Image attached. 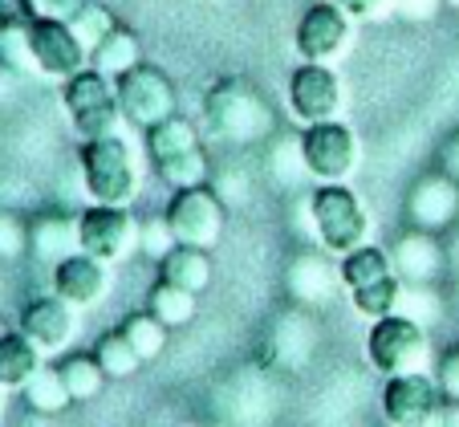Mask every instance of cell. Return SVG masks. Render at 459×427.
Segmentation results:
<instances>
[{"label":"cell","mask_w":459,"mask_h":427,"mask_svg":"<svg viewBox=\"0 0 459 427\" xmlns=\"http://www.w3.org/2000/svg\"><path fill=\"white\" fill-rule=\"evenodd\" d=\"M82 179L94 204H114V208H130V200L139 196V163L126 139L106 135V139H86L82 147Z\"/></svg>","instance_id":"6da1fadb"},{"label":"cell","mask_w":459,"mask_h":427,"mask_svg":"<svg viewBox=\"0 0 459 427\" xmlns=\"http://www.w3.org/2000/svg\"><path fill=\"white\" fill-rule=\"evenodd\" d=\"M366 354H370L374 370H382L386 379L427 375L431 338H427V330L411 314H390V318H378V322H374L370 338H366Z\"/></svg>","instance_id":"7a4b0ae2"},{"label":"cell","mask_w":459,"mask_h":427,"mask_svg":"<svg viewBox=\"0 0 459 427\" xmlns=\"http://www.w3.org/2000/svg\"><path fill=\"white\" fill-rule=\"evenodd\" d=\"M147 151L155 159V171L171 183L175 192L183 187H204L208 183V155L200 147V135L187 118H167L147 131Z\"/></svg>","instance_id":"3957f363"},{"label":"cell","mask_w":459,"mask_h":427,"mask_svg":"<svg viewBox=\"0 0 459 427\" xmlns=\"http://www.w3.org/2000/svg\"><path fill=\"white\" fill-rule=\"evenodd\" d=\"M313 228H317V240L330 248V253L346 257L354 248L366 244V232H370V216H366L362 200L350 192L346 183H321L313 192Z\"/></svg>","instance_id":"277c9868"},{"label":"cell","mask_w":459,"mask_h":427,"mask_svg":"<svg viewBox=\"0 0 459 427\" xmlns=\"http://www.w3.org/2000/svg\"><path fill=\"white\" fill-rule=\"evenodd\" d=\"M61 102L70 114L74 131L82 139H106V135L118 131L122 110H118V94H114V82L98 70H82L65 82L61 90Z\"/></svg>","instance_id":"5b68a950"},{"label":"cell","mask_w":459,"mask_h":427,"mask_svg":"<svg viewBox=\"0 0 459 427\" xmlns=\"http://www.w3.org/2000/svg\"><path fill=\"white\" fill-rule=\"evenodd\" d=\"M114 94H118L122 122L139 126V131H151L159 122L175 118V110H179L175 82L163 70H155V65H134L130 74H122L114 82Z\"/></svg>","instance_id":"8992f818"},{"label":"cell","mask_w":459,"mask_h":427,"mask_svg":"<svg viewBox=\"0 0 459 427\" xmlns=\"http://www.w3.org/2000/svg\"><path fill=\"white\" fill-rule=\"evenodd\" d=\"M208 126L232 143H252L273 131V114L248 82H220L208 94Z\"/></svg>","instance_id":"52a82bcc"},{"label":"cell","mask_w":459,"mask_h":427,"mask_svg":"<svg viewBox=\"0 0 459 427\" xmlns=\"http://www.w3.org/2000/svg\"><path fill=\"white\" fill-rule=\"evenodd\" d=\"M82 253L94 257L102 265H118L130 253H139L143 224L130 216V208H114V204H94L78 216Z\"/></svg>","instance_id":"ba28073f"},{"label":"cell","mask_w":459,"mask_h":427,"mask_svg":"<svg viewBox=\"0 0 459 427\" xmlns=\"http://www.w3.org/2000/svg\"><path fill=\"white\" fill-rule=\"evenodd\" d=\"M358 135L346 122H317L305 126L301 139V163L309 175H317L321 183H346L358 171Z\"/></svg>","instance_id":"9c48e42d"},{"label":"cell","mask_w":459,"mask_h":427,"mask_svg":"<svg viewBox=\"0 0 459 427\" xmlns=\"http://www.w3.org/2000/svg\"><path fill=\"white\" fill-rule=\"evenodd\" d=\"M289 110H293L305 126L338 122V114L346 110V86H342V78L333 74V65H317V61L297 65L293 78H289Z\"/></svg>","instance_id":"30bf717a"},{"label":"cell","mask_w":459,"mask_h":427,"mask_svg":"<svg viewBox=\"0 0 459 427\" xmlns=\"http://www.w3.org/2000/svg\"><path fill=\"white\" fill-rule=\"evenodd\" d=\"M167 224L187 248H212L224 232V200L212 187H183L167 208Z\"/></svg>","instance_id":"8fae6325"},{"label":"cell","mask_w":459,"mask_h":427,"mask_svg":"<svg viewBox=\"0 0 459 427\" xmlns=\"http://www.w3.org/2000/svg\"><path fill=\"white\" fill-rule=\"evenodd\" d=\"M29 45H33L37 74H45V78L70 82L74 74L90 70V53H86V45H82L78 37H74V29L65 25V21L33 17V21H29Z\"/></svg>","instance_id":"7c38bea8"},{"label":"cell","mask_w":459,"mask_h":427,"mask_svg":"<svg viewBox=\"0 0 459 427\" xmlns=\"http://www.w3.org/2000/svg\"><path fill=\"white\" fill-rule=\"evenodd\" d=\"M350 25H354V21H350L333 0L309 4L301 25H297V53H301V61H317V65L338 61L350 45Z\"/></svg>","instance_id":"4fadbf2b"},{"label":"cell","mask_w":459,"mask_h":427,"mask_svg":"<svg viewBox=\"0 0 459 427\" xmlns=\"http://www.w3.org/2000/svg\"><path fill=\"white\" fill-rule=\"evenodd\" d=\"M439 383L427 375H394L382 387V415L390 427H427L439 407Z\"/></svg>","instance_id":"5bb4252c"},{"label":"cell","mask_w":459,"mask_h":427,"mask_svg":"<svg viewBox=\"0 0 459 427\" xmlns=\"http://www.w3.org/2000/svg\"><path fill=\"white\" fill-rule=\"evenodd\" d=\"M78 309H74L70 301H61L57 293L53 297H37V301H29L25 309H21V334L25 338H33L37 346H41V354H57V350H65L74 342V334H78Z\"/></svg>","instance_id":"9a60e30c"},{"label":"cell","mask_w":459,"mask_h":427,"mask_svg":"<svg viewBox=\"0 0 459 427\" xmlns=\"http://www.w3.org/2000/svg\"><path fill=\"white\" fill-rule=\"evenodd\" d=\"M106 285H110V273H106L102 261L86 253L65 257L61 265H53V293L61 301H70L74 309H90L106 297Z\"/></svg>","instance_id":"2e32d148"},{"label":"cell","mask_w":459,"mask_h":427,"mask_svg":"<svg viewBox=\"0 0 459 427\" xmlns=\"http://www.w3.org/2000/svg\"><path fill=\"white\" fill-rule=\"evenodd\" d=\"M407 212H411V220H415V228H423V232H435V228L451 224L459 212V183L451 179L447 171L427 175V179L415 183Z\"/></svg>","instance_id":"e0dca14e"},{"label":"cell","mask_w":459,"mask_h":427,"mask_svg":"<svg viewBox=\"0 0 459 427\" xmlns=\"http://www.w3.org/2000/svg\"><path fill=\"white\" fill-rule=\"evenodd\" d=\"M29 248H33V257H41V261H49V265H61L65 257L82 253L78 220L61 216V212H49V216L33 220V224H29Z\"/></svg>","instance_id":"ac0fdd59"},{"label":"cell","mask_w":459,"mask_h":427,"mask_svg":"<svg viewBox=\"0 0 459 427\" xmlns=\"http://www.w3.org/2000/svg\"><path fill=\"white\" fill-rule=\"evenodd\" d=\"M390 261H394V273L407 281H431L435 273H439L443 265V253L439 244H435V232H423V228H415V232H407L399 244H394V253H390Z\"/></svg>","instance_id":"d6986e66"},{"label":"cell","mask_w":459,"mask_h":427,"mask_svg":"<svg viewBox=\"0 0 459 427\" xmlns=\"http://www.w3.org/2000/svg\"><path fill=\"white\" fill-rule=\"evenodd\" d=\"M41 346H37L33 338H25V334H0V387L4 391H21V387L29 383V379L41 370Z\"/></svg>","instance_id":"ffe728a7"},{"label":"cell","mask_w":459,"mask_h":427,"mask_svg":"<svg viewBox=\"0 0 459 427\" xmlns=\"http://www.w3.org/2000/svg\"><path fill=\"white\" fill-rule=\"evenodd\" d=\"M134 65H143V41L134 37V29L118 25L94 53H90V70L106 74L110 82H118L122 74H130Z\"/></svg>","instance_id":"44dd1931"},{"label":"cell","mask_w":459,"mask_h":427,"mask_svg":"<svg viewBox=\"0 0 459 427\" xmlns=\"http://www.w3.org/2000/svg\"><path fill=\"white\" fill-rule=\"evenodd\" d=\"M159 265H163V281L187 289V293H204V289H208V281H212L208 248H187V244H179V248H175V253H167Z\"/></svg>","instance_id":"7402d4cb"},{"label":"cell","mask_w":459,"mask_h":427,"mask_svg":"<svg viewBox=\"0 0 459 427\" xmlns=\"http://www.w3.org/2000/svg\"><path fill=\"white\" fill-rule=\"evenodd\" d=\"M338 273H342V285L354 293V289H366V285H374V281L390 277V273H394V261H390V253L378 248V244H362V248L342 257Z\"/></svg>","instance_id":"603a6c76"},{"label":"cell","mask_w":459,"mask_h":427,"mask_svg":"<svg viewBox=\"0 0 459 427\" xmlns=\"http://www.w3.org/2000/svg\"><path fill=\"white\" fill-rule=\"evenodd\" d=\"M333 281H342V273H330V265L321 257H297L289 269V289L301 301H330Z\"/></svg>","instance_id":"cb8c5ba5"},{"label":"cell","mask_w":459,"mask_h":427,"mask_svg":"<svg viewBox=\"0 0 459 427\" xmlns=\"http://www.w3.org/2000/svg\"><path fill=\"white\" fill-rule=\"evenodd\" d=\"M21 395H25V403L33 411H41V415H57V411L70 407V391H65V379H61L57 366H41L33 379H29L25 387H21Z\"/></svg>","instance_id":"d4e9b609"},{"label":"cell","mask_w":459,"mask_h":427,"mask_svg":"<svg viewBox=\"0 0 459 427\" xmlns=\"http://www.w3.org/2000/svg\"><path fill=\"white\" fill-rule=\"evenodd\" d=\"M57 370H61V379H65V391H70L74 403L94 399V395H102V387H106V370L98 366L94 354H74V358H65Z\"/></svg>","instance_id":"484cf974"},{"label":"cell","mask_w":459,"mask_h":427,"mask_svg":"<svg viewBox=\"0 0 459 427\" xmlns=\"http://www.w3.org/2000/svg\"><path fill=\"white\" fill-rule=\"evenodd\" d=\"M354 309L362 318H370V322H378V318H390V314H399V301H403V281L399 273H390V277L374 281V285L366 289H354Z\"/></svg>","instance_id":"4316f807"},{"label":"cell","mask_w":459,"mask_h":427,"mask_svg":"<svg viewBox=\"0 0 459 427\" xmlns=\"http://www.w3.org/2000/svg\"><path fill=\"white\" fill-rule=\"evenodd\" d=\"M147 309L167 326V330H171V326H187L191 318H195V293L171 285V281H159V285L151 289Z\"/></svg>","instance_id":"83f0119b"},{"label":"cell","mask_w":459,"mask_h":427,"mask_svg":"<svg viewBox=\"0 0 459 427\" xmlns=\"http://www.w3.org/2000/svg\"><path fill=\"white\" fill-rule=\"evenodd\" d=\"M94 358H98V366L106 370V379H130L134 370L143 366V358H139V350L130 346V338L122 330H114V334H106L102 342H98V350H94Z\"/></svg>","instance_id":"f1b7e54d"},{"label":"cell","mask_w":459,"mask_h":427,"mask_svg":"<svg viewBox=\"0 0 459 427\" xmlns=\"http://www.w3.org/2000/svg\"><path fill=\"white\" fill-rule=\"evenodd\" d=\"M118 330L130 338V346L139 350L143 362H151L155 354H163V346H167V326L159 322L151 309H143V314H130L126 322L118 326Z\"/></svg>","instance_id":"f546056e"},{"label":"cell","mask_w":459,"mask_h":427,"mask_svg":"<svg viewBox=\"0 0 459 427\" xmlns=\"http://www.w3.org/2000/svg\"><path fill=\"white\" fill-rule=\"evenodd\" d=\"M70 29H74V37L86 45V53H94L98 45H102L106 37L118 29V21H114V13L106 9V4H98V0H86V9H82L78 17L70 21Z\"/></svg>","instance_id":"4dcf8cb0"},{"label":"cell","mask_w":459,"mask_h":427,"mask_svg":"<svg viewBox=\"0 0 459 427\" xmlns=\"http://www.w3.org/2000/svg\"><path fill=\"white\" fill-rule=\"evenodd\" d=\"M0 61L25 74L37 70L33 45H29V25H0Z\"/></svg>","instance_id":"1f68e13d"},{"label":"cell","mask_w":459,"mask_h":427,"mask_svg":"<svg viewBox=\"0 0 459 427\" xmlns=\"http://www.w3.org/2000/svg\"><path fill=\"white\" fill-rule=\"evenodd\" d=\"M179 248V240H175L171 224H167V216H151L147 224H143V236H139V253H147L151 261H163L167 253H175Z\"/></svg>","instance_id":"d6a6232c"},{"label":"cell","mask_w":459,"mask_h":427,"mask_svg":"<svg viewBox=\"0 0 459 427\" xmlns=\"http://www.w3.org/2000/svg\"><path fill=\"white\" fill-rule=\"evenodd\" d=\"M25 248H29V228L17 216L0 212V257L9 261V257H21Z\"/></svg>","instance_id":"836d02e7"},{"label":"cell","mask_w":459,"mask_h":427,"mask_svg":"<svg viewBox=\"0 0 459 427\" xmlns=\"http://www.w3.org/2000/svg\"><path fill=\"white\" fill-rule=\"evenodd\" d=\"M29 4H33V17L65 21V25H70V21L86 9V0H29Z\"/></svg>","instance_id":"e575fe53"},{"label":"cell","mask_w":459,"mask_h":427,"mask_svg":"<svg viewBox=\"0 0 459 427\" xmlns=\"http://www.w3.org/2000/svg\"><path fill=\"white\" fill-rule=\"evenodd\" d=\"M333 4H338L350 21H378L394 0H333Z\"/></svg>","instance_id":"d590c367"},{"label":"cell","mask_w":459,"mask_h":427,"mask_svg":"<svg viewBox=\"0 0 459 427\" xmlns=\"http://www.w3.org/2000/svg\"><path fill=\"white\" fill-rule=\"evenodd\" d=\"M439 391H443V399L459 403V350H451L439 362Z\"/></svg>","instance_id":"8d00e7d4"},{"label":"cell","mask_w":459,"mask_h":427,"mask_svg":"<svg viewBox=\"0 0 459 427\" xmlns=\"http://www.w3.org/2000/svg\"><path fill=\"white\" fill-rule=\"evenodd\" d=\"M33 4L29 0H0V25H29Z\"/></svg>","instance_id":"74e56055"},{"label":"cell","mask_w":459,"mask_h":427,"mask_svg":"<svg viewBox=\"0 0 459 427\" xmlns=\"http://www.w3.org/2000/svg\"><path fill=\"white\" fill-rule=\"evenodd\" d=\"M427 427H459V403L455 399H443L439 407H435V415H431V423Z\"/></svg>","instance_id":"f35d334b"},{"label":"cell","mask_w":459,"mask_h":427,"mask_svg":"<svg viewBox=\"0 0 459 427\" xmlns=\"http://www.w3.org/2000/svg\"><path fill=\"white\" fill-rule=\"evenodd\" d=\"M443 171H447L451 179L459 183V139L447 143V151H443Z\"/></svg>","instance_id":"ab89813d"},{"label":"cell","mask_w":459,"mask_h":427,"mask_svg":"<svg viewBox=\"0 0 459 427\" xmlns=\"http://www.w3.org/2000/svg\"><path fill=\"white\" fill-rule=\"evenodd\" d=\"M0 411H4V387H0Z\"/></svg>","instance_id":"60d3db41"},{"label":"cell","mask_w":459,"mask_h":427,"mask_svg":"<svg viewBox=\"0 0 459 427\" xmlns=\"http://www.w3.org/2000/svg\"><path fill=\"white\" fill-rule=\"evenodd\" d=\"M447 4H455V9H459V0H447Z\"/></svg>","instance_id":"b9f144b4"},{"label":"cell","mask_w":459,"mask_h":427,"mask_svg":"<svg viewBox=\"0 0 459 427\" xmlns=\"http://www.w3.org/2000/svg\"><path fill=\"white\" fill-rule=\"evenodd\" d=\"M0 334H4V330H0Z\"/></svg>","instance_id":"7bdbcfd3"}]
</instances>
